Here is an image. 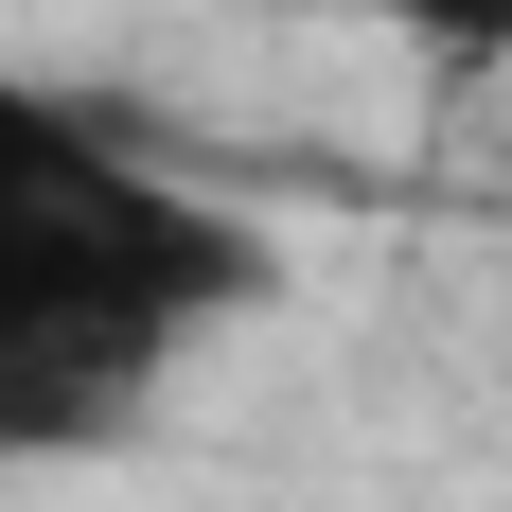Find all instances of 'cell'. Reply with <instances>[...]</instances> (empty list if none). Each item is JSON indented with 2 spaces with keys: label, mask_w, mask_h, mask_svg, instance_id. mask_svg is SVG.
I'll use <instances>...</instances> for the list:
<instances>
[{
  "label": "cell",
  "mask_w": 512,
  "mask_h": 512,
  "mask_svg": "<svg viewBox=\"0 0 512 512\" xmlns=\"http://www.w3.org/2000/svg\"><path fill=\"white\" fill-rule=\"evenodd\" d=\"M248 301L265 230L230 195L142 159L106 106L0 71V442L18 460H89L106 424H142V389Z\"/></svg>",
  "instance_id": "cell-1"
},
{
  "label": "cell",
  "mask_w": 512,
  "mask_h": 512,
  "mask_svg": "<svg viewBox=\"0 0 512 512\" xmlns=\"http://www.w3.org/2000/svg\"><path fill=\"white\" fill-rule=\"evenodd\" d=\"M371 36H407L424 71H512V0H354Z\"/></svg>",
  "instance_id": "cell-2"
}]
</instances>
